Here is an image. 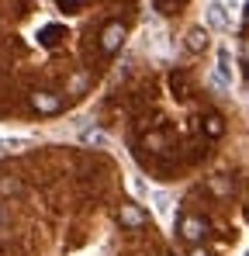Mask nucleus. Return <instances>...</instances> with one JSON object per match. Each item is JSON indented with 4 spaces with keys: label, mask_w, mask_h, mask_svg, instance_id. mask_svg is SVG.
<instances>
[{
    "label": "nucleus",
    "mask_w": 249,
    "mask_h": 256,
    "mask_svg": "<svg viewBox=\"0 0 249 256\" xmlns=\"http://www.w3.org/2000/svg\"><path fill=\"white\" fill-rule=\"evenodd\" d=\"M208 24H211L214 32H225V28H228V18H225V7H222L218 0H211V4H208Z\"/></svg>",
    "instance_id": "nucleus-3"
},
{
    "label": "nucleus",
    "mask_w": 249,
    "mask_h": 256,
    "mask_svg": "<svg viewBox=\"0 0 249 256\" xmlns=\"http://www.w3.org/2000/svg\"><path fill=\"white\" fill-rule=\"evenodd\" d=\"M190 256H211V253H204L201 246H194V250H190Z\"/></svg>",
    "instance_id": "nucleus-10"
},
{
    "label": "nucleus",
    "mask_w": 249,
    "mask_h": 256,
    "mask_svg": "<svg viewBox=\"0 0 249 256\" xmlns=\"http://www.w3.org/2000/svg\"><path fill=\"white\" fill-rule=\"evenodd\" d=\"M83 142H90V146H104L108 138H104L100 132H83Z\"/></svg>",
    "instance_id": "nucleus-8"
},
{
    "label": "nucleus",
    "mask_w": 249,
    "mask_h": 256,
    "mask_svg": "<svg viewBox=\"0 0 249 256\" xmlns=\"http://www.w3.org/2000/svg\"><path fill=\"white\" fill-rule=\"evenodd\" d=\"M122 222H124V225H132V228H135V225H142V222H146V214L138 212L135 204H124V208H122Z\"/></svg>",
    "instance_id": "nucleus-5"
},
{
    "label": "nucleus",
    "mask_w": 249,
    "mask_h": 256,
    "mask_svg": "<svg viewBox=\"0 0 249 256\" xmlns=\"http://www.w3.org/2000/svg\"><path fill=\"white\" fill-rule=\"evenodd\" d=\"M208 132L211 135H222V118H208Z\"/></svg>",
    "instance_id": "nucleus-9"
},
{
    "label": "nucleus",
    "mask_w": 249,
    "mask_h": 256,
    "mask_svg": "<svg viewBox=\"0 0 249 256\" xmlns=\"http://www.w3.org/2000/svg\"><path fill=\"white\" fill-rule=\"evenodd\" d=\"M122 38H124V28L114 21V24L104 28V35H100V48H104V52H114V48L122 45Z\"/></svg>",
    "instance_id": "nucleus-2"
},
{
    "label": "nucleus",
    "mask_w": 249,
    "mask_h": 256,
    "mask_svg": "<svg viewBox=\"0 0 249 256\" xmlns=\"http://www.w3.org/2000/svg\"><path fill=\"white\" fill-rule=\"evenodd\" d=\"M204 45H208V32H204V28H194V32L187 35V48L198 52V48H204Z\"/></svg>",
    "instance_id": "nucleus-6"
},
{
    "label": "nucleus",
    "mask_w": 249,
    "mask_h": 256,
    "mask_svg": "<svg viewBox=\"0 0 249 256\" xmlns=\"http://www.w3.org/2000/svg\"><path fill=\"white\" fill-rule=\"evenodd\" d=\"M32 104H35L38 111H45V114L59 111V97H52V94H35V97H32Z\"/></svg>",
    "instance_id": "nucleus-4"
},
{
    "label": "nucleus",
    "mask_w": 249,
    "mask_h": 256,
    "mask_svg": "<svg viewBox=\"0 0 249 256\" xmlns=\"http://www.w3.org/2000/svg\"><path fill=\"white\" fill-rule=\"evenodd\" d=\"M28 146V138H0V152H21Z\"/></svg>",
    "instance_id": "nucleus-7"
},
{
    "label": "nucleus",
    "mask_w": 249,
    "mask_h": 256,
    "mask_svg": "<svg viewBox=\"0 0 249 256\" xmlns=\"http://www.w3.org/2000/svg\"><path fill=\"white\" fill-rule=\"evenodd\" d=\"M180 236L187 239V242H201L204 239V222L201 218H194V214H187V218H180Z\"/></svg>",
    "instance_id": "nucleus-1"
}]
</instances>
